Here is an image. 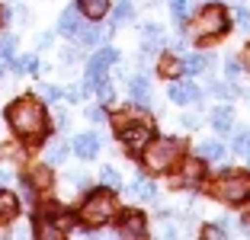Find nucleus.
Returning <instances> with one entry per match:
<instances>
[{"label": "nucleus", "mask_w": 250, "mask_h": 240, "mask_svg": "<svg viewBox=\"0 0 250 240\" xmlns=\"http://www.w3.org/2000/svg\"><path fill=\"white\" fill-rule=\"evenodd\" d=\"M7 122L16 131V138H22L26 144H42L48 135V112L39 100L32 96H20L7 106Z\"/></svg>", "instance_id": "nucleus-1"}, {"label": "nucleus", "mask_w": 250, "mask_h": 240, "mask_svg": "<svg viewBox=\"0 0 250 240\" xmlns=\"http://www.w3.org/2000/svg\"><path fill=\"white\" fill-rule=\"evenodd\" d=\"M77 218L87 227H93V231H100L103 224L116 221L119 218V202H116L109 186H106V189H90L87 199H83V205H81V211H77Z\"/></svg>", "instance_id": "nucleus-2"}, {"label": "nucleus", "mask_w": 250, "mask_h": 240, "mask_svg": "<svg viewBox=\"0 0 250 240\" xmlns=\"http://www.w3.org/2000/svg\"><path fill=\"white\" fill-rule=\"evenodd\" d=\"M183 157V141L177 138H154L141 151V167L147 173H170Z\"/></svg>", "instance_id": "nucleus-3"}, {"label": "nucleus", "mask_w": 250, "mask_h": 240, "mask_svg": "<svg viewBox=\"0 0 250 240\" xmlns=\"http://www.w3.org/2000/svg\"><path fill=\"white\" fill-rule=\"evenodd\" d=\"M228 26H231L228 10L218 7V3H208V7H202V13L192 20V39H196V42H212V39L225 36Z\"/></svg>", "instance_id": "nucleus-4"}, {"label": "nucleus", "mask_w": 250, "mask_h": 240, "mask_svg": "<svg viewBox=\"0 0 250 240\" xmlns=\"http://www.w3.org/2000/svg\"><path fill=\"white\" fill-rule=\"evenodd\" d=\"M119 141H122V147L128 154L141 157V151L154 141V128L147 122H141V119H132V122H122L119 119Z\"/></svg>", "instance_id": "nucleus-5"}, {"label": "nucleus", "mask_w": 250, "mask_h": 240, "mask_svg": "<svg viewBox=\"0 0 250 240\" xmlns=\"http://www.w3.org/2000/svg\"><path fill=\"white\" fill-rule=\"evenodd\" d=\"M215 199L228 205H241L250 199V173H221L215 182Z\"/></svg>", "instance_id": "nucleus-6"}, {"label": "nucleus", "mask_w": 250, "mask_h": 240, "mask_svg": "<svg viewBox=\"0 0 250 240\" xmlns=\"http://www.w3.org/2000/svg\"><path fill=\"white\" fill-rule=\"evenodd\" d=\"M116 61H119V51H116V48H109V45H106V48H100L93 58H90V64H87V77H83V87L93 90L100 80H106V71H109Z\"/></svg>", "instance_id": "nucleus-7"}, {"label": "nucleus", "mask_w": 250, "mask_h": 240, "mask_svg": "<svg viewBox=\"0 0 250 240\" xmlns=\"http://www.w3.org/2000/svg\"><path fill=\"white\" fill-rule=\"evenodd\" d=\"M119 234L122 237H145L147 234V218L141 211H119Z\"/></svg>", "instance_id": "nucleus-8"}, {"label": "nucleus", "mask_w": 250, "mask_h": 240, "mask_svg": "<svg viewBox=\"0 0 250 240\" xmlns=\"http://www.w3.org/2000/svg\"><path fill=\"white\" fill-rule=\"evenodd\" d=\"M100 147H103V141H100V135H93V131L74 135V141H71V151L81 160H93L96 154H100Z\"/></svg>", "instance_id": "nucleus-9"}, {"label": "nucleus", "mask_w": 250, "mask_h": 240, "mask_svg": "<svg viewBox=\"0 0 250 240\" xmlns=\"http://www.w3.org/2000/svg\"><path fill=\"white\" fill-rule=\"evenodd\" d=\"M170 102H177V106H186V102H199L202 100V93H199L196 83H189V80H173L167 90Z\"/></svg>", "instance_id": "nucleus-10"}, {"label": "nucleus", "mask_w": 250, "mask_h": 240, "mask_svg": "<svg viewBox=\"0 0 250 240\" xmlns=\"http://www.w3.org/2000/svg\"><path fill=\"white\" fill-rule=\"evenodd\" d=\"M206 176V167H202V157L199 160H183V167H180V176L173 180V186L186 189V186H199Z\"/></svg>", "instance_id": "nucleus-11"}, {"label": "nucleus", "mask_w": 250, "mask_h": 240, "mask_svg": "<svg viewBox=\"0 0 250 240\" xmlns=\"http://www.w3.org/2000/svg\"><path fill=\"white\" fill-rule=\"evenodd\" d=\"M16 215H20V199L0 186V224H10V221H16Z\"/></svg>", "instance_id": "nucleus-12"}, {"label": "nucleus", "mask_w": 250, "mask_h": 240, "mask_svg": "<svg viewBox=\"0 0 250 240\" xmlns=\"http://www.w3.org/2000/svg\"><path fill=\"white\" fill-rule=\"evenodd\" d=\"M77 7L90 22H103V16L109 13V0H77Z\"/></svg>", "instance_id": "nucleus-13"}, {"label": "nucleus", "mask_w": 250, "mask_h": 240, "mask_svg": "<svg viewBox=\"0 0 250 240\" xmlns=\"http://www.w3.org/2000/svg\"><path fill=\"white\" fill-rule=\"evenodd\" d=\"M58 32H64V36H77L81 32V7H67L64 13H61L58 20Z\"/></svg>", "instance_id": "nucleus-14"}, {"label": "nucleus", "mask_w": 250, "mask_h": 240, "mask_svg": "<svg viewBox=\"0 0 250 240\" xmlns=\"http://www.w3.org/2000/svg\"><path fill=\"white\" fill-rule=\"evenodd\" d=\"M128 93H132V100L138 102V106H151V83H147V77H132L128 80Z\"/></svg>", "instance_id": "nucleus-15"}, {"label": "nucleus", "mask_w": 250, "mask_h": 240, "mask_svg": "<svg viewBox=\"0 0 250 240\" xmlns=\"http://www.w3.org/2000/svg\"><path fill=\"white\" fill-rule=\"evenodd\" d=\"M212 128L218 131V135L234 131V112H231V106H218V109H212Z\"/></svg>", "instance_id": "nucleus-16"}, {"label": "nucleus", "mask_w": 250, "mask_h": 240, "mask_svg": "<svg viewBox=\"0 0 250 240\" xmlns=\"http://www.w3.org/2000/svg\"><path fill=\"white\" fill-rule=\"evenodd\" d=\"M42 218H45V221H52V224H58L64 234L71 231V224H74V215H71L67 208H58V205H48V208L42 211Z\"/></svg>", "instance_id": "nucleus-17"}, {"label": "nucleus", "mask_w": 250, "mask_h": 240, "mask_svg": "<svg viewBox=\"0 0 250 240\" xmlns=\"http://www.w3.org/2000/svg\"><path fill=\"white\" fill-rule=\"evenodd\" d=\"M103 36L106 32L100 29V22H93V26H81V32H77V42H81V48H93V45H100L103 42Z\"/></svg>", "instance_id": "nucleus-18"}, {"label": "nucleus", "mask_w": 250, "mask_h": 240, "mask_svg": "<svg viewBox=\"0 0 250 240\" xmlns=\"http://www.w3.org/2000/svg\"><path fill=\"white\" fill-rule=\"evenodd\" d=\"M132 192L138 199H145V202H154V199H157V186L147 180V176H138V180L132 182Z\"/></svg>", "instance_id": "nucleus-19"}, {"label": "nucleus", "mask_w": 250, "mask_h": 240, "mask_svg": "<svg viewBox=\"0 0 250 240\" xmlns=\"http://www.w3.org/2000/svg\"><path fill=\"white\" fill-rule=\"evenodd\" d=\"M208 64H212L208 55H186L183 58V74H202V71H208Z\"/></svg>", "instance_id": "nucleus-20"}, {"label": "nucleus", "mask_w": 250, "mask_h": 240, "mask_svg": "<svg viewBox=\"0 0 250 240\" xmlns=\"http://www.w3.org/2000/svg\"><path fill=\"white\" fill-rule=\"evenodd\" d=\"M221 154H225V144L215 141V138H208V141L199 144V157H202V160H221Z\"/></svg>", "instance_id": "nucleus-21"}, {"label": "nucleus", "mask_w": 250, "mask_h": 240, "mask_svg": "<svg viewBox=\"0 0 250 240\" xmlns=\"http://www.w3.org/2000/svg\"><path fill=\"white\" fill-rule=\"evenodd\" d=\"M29 180H32V186L36 189H52V170L48 167H32V173H29Z\"/></svg>", "instance_id": "nucleus-22"}, {"label": "nucleus", "mask_w": 250, "mask_h": 240, "mask_svg": "<svg viewBox=\"0 0 250 240\" xmlns=\"http://www.w3.org/2000/svg\"><path fill=\"white\" fill-rule=\"evenodd\" d=\"M13 71L16 74H39V58L36 55H20V58H13Z\"/></svg>", "instance_id": "nucleus-23"}, {"label": "nucleus", "mask_w": 250, "mask_h": 240, "mask_svg": "<svg viewBox=\"0 0 250 240\" xmlns=\"http://www.w3.org/2000/svg\"><path fill=\"white\" fill-rule=\"evenodd\" d=\"M157 71H161L164 77H170V80H173L180 71H183V61H180L177 55H164V58H161V67H157Z\"/></svg>", "instance_id": "nucleus-24"}, {"label": "nucleus", "mask_w": 250, "mask_h": 240, "mask_svg": "<svg viewBox=\"0 0 250 240\" xmlns=\"http://www.w3.org/2000/svg\"><path fill=\"white\" fill-rule=\"evenodd\" d=\"M67 151H71V144H64V141H52V144L45 147V160H48V163H61V160L67 157Z\"/></svg>", "instance_id": "nucleus-25"}, {"label": "nucleus", "mask_w": 250, "mask_h": 240, "mask_svg": "<svg viewBox=\"0 0 250 240\" xmlns=\"http://www.w3.org/2000/svg\"><path fill=\"white\" fill-rule=\"evenodd\" d=\"M132 13H135L132 0H119L116 10H112V26H122V22H128V20H132Z\"/></svg>", "instance_id": "nucleus-26"}, {"label": "nucleus", "mask_w": 250, "mask_h": 240, "mask_svg": "<svg viewBox=\"0 0 250 240\" xmlns=\"http://www.w3.org/2000/svg\"><path fill=\"white\" fill-rule=\"evenodd\" d=\"M36 234H39V237H42V240H61V237H64V231H61L58 224H52V221H45V218L39 221Z\"/></svg>", "instance_id": "nucleus-27"}, {"label": "nucleus", "mask_w": 250, "mask_h": 240, "mask_svg": "<svg viewBox=\"0 0 250 240\" xmlns=\"http://www.w3.org/2000/svg\"><path fill=\"white\" fill-rule=\"evenodd\" d=\"M141 36H145V45H141L145 51H151V48H157V45H161V29H157L154 22L141 26Z\"/></svg>", "instance_id": "nucleus-28"}, {"label": "nucleus", "mask_w": 250, "mask_h": 240, "mask_svg": "<svg viewBox=\"0 0 250 240\" xmlns=\"http://www.w3.org/2000/svg\"><path fill=\"white\" fill-rule=\"evenodd\" d=\"M93 93H96V100L103 102V106H106V102H112V100H116V87H112L109 80H100V83L93 87Z\"/></svg>", "instance_id": "nucleus-29"}, {"label": "nucleus", "mask_w": 250, "mask_h": 240, "mask_svg": "<svg viewBox=\"0 0 250 240\" xmlns=\"http://www.w3.org/2000/svg\"><path fill=\"white\" fill-rule=\"evenodd\" d=\"M170 13H173V22H186L189 20V0H170Z\"/></svg>", "instance_id": "nucleus-30"}, {"label": "nucleus", "mask_w": 250, "mask_h": 240, "mask_svg": "<svg viewBox=\"0 0 250 240\" xmlns=\"http://www.w3.org/2000/svg\"><path fill=\"white\" fill-rule=\"evenodd\" d=\"M100 180H103V186H109V189H119V186H122V176H119L116 167H103L100 170Z\"/></svg>", "instance_id": "nucleus-31"}, {"label": "nucleus", "mask_w": 250, "mask_h": 240, "mask_svg": "<svg viewBox=\"0 0 250 240\" xmlns=\"http://www.w3.org/2000/svg\"><path fill=\"white\" fill-rule=\"evenodd\" d=\"M13 48H16V39L13 36H0V64L13 58Z\"/></svg>", "instance_id": "nucleus-32"}, {"label": "nucleus", "mask_w": 250, "mask_h": 240, "mask_svg": "<svg viewBox=\"0 0 250 240\" xmlns=\"http://www.w3.org/2000/svg\"><path fill=\"white\" fill-rule=\"evenodd\" d=\"M212 93L221 96V100H231V96H237V87H234V83H215Z\"/></svg>", "instance_id": "nucleus-33"}, {"label": "nucleus", "mask_w": 250, "mask_h": 240, "mask_svg": "<svg viewBox=\"0 0 250 240\" xmlns=\"http://www.w3.org/2000/svg\"><path fill=\"white\" fill-rule=\"evenodd\" d=\"M231 147H234L237 154H244V151L250 147V131H247V128H244V131H237V135H234V144H231Z\"/></svg>", "instance_id": "nucleus-34"}, {"label": "nucleus", "mask_w": 250, "mask_h": 240, "mask_svg": "<svg viewBox=\"0 0 250 240\" xmlns=\"http://www.w3.org/2000/svg\"><path fill=\"white\" fill-rule=\"evenodd\" d=\"M39 93H42V100H48V102H55L61 96V90L55 87V83H42V87H39Z\"/></svg>", "instance_id": "nucleus-35"}, {"label": "nucleus", "mask_w": 250, "mask_h": 240, "mask_svg": "<svg viewBox=\"0 0 250 240\" xmlns=\"http://www.w3.org/2000/svg\"><path fill=\"white\" fill-rule=\"evenodd\" d=\"M87 119H90V122H106V109H103V102H100V106H90V109H87Z\"/></svg>", "instance_id": "nucleus-36"}, {"label": "nucleus", "mask_w": 250, "mask_h": 240, "mask_svg": "<svg viewBox=\"0 0 250 240\" xmlns=\"http://www.w3.org/2000/svg\"><path fill=\"white\" fill-rule=\"evenodd\" d=\"M225 234H228V231H225L221 224H206V227H202V237H225Z\"/></svg>", "instance_id": "nucleus-37"}, {"label": "nucleus", "mask_w": 250, "mask_h": 240, "mask_svg": "<svg viewBox=\"0 0 250 240\" xmlns=\"http://www.w3.org/2000/svg\"><path fill=\"white\" fill-rule=\"evenodd\" d=\"M231 16H234V20L241 22V26H247V22H250V13H247V10H244V7H237V10H234V13H231Z\"/></svg>", "instance_id": "nucleus-38"}, {"label": "nucleus", "mask_w": 250, "mask_h": 240, "mask_svg": "<svg viewBox=\"0 0 250 240\" xmlns=\"http://www.w3.org/2000/svg\"><path fill=\"white\" fill-rule=\"evenodd\" d=\"M64 96H67L71 102H81V96H83V93H81V87H67V90H64Z\"/></svg>", "instance_id": "nucleus-39"}, {"label": "nucleus", "mask_w": 250, "mask_h": 240, "mask_svg": "<svg viewBox=\"0 0 250 240\" xmlns=\"http://www.w3.org/2000/svg\"><path fill=\"white\" fill-rule=\"evenodd\" d=\"M225 74H228V77H237V74H241V61H228Z\"/></svg>", "instance_id": "nucleus-40"}, {"label": "nucleus", "mask_w": 250, "mask_h": 240, "mask_svg": "<svg viewBox=\"0 0 250 240\" xmlns=\"http://www.w3.org/2000/svg\"><path fill=\"white\" fill-rule=\"evenodd\" d=\"M48 45H52V32H42L39 36V48H48Z\"/></svg>", "instance_id": "nucleus-41"}, {"label": "nucleus", "mask_w": 250, "mask_h": 240, "mask_svg": "<svg viewBox=\"0 0 250 240\" xmlns=\"http://www.w3.org/2000/svg\"><path fill=\"white\" fill-rule=\"evenodd\" d=\"M183 125H186V128H196L199 122H196V116H183Z\"/></svg>", "instance_id": "nucleus-42"}, {"label": "nucleus", "mask_w": 250, "mask_h": 240, "mask_svg": "<svg viewBox=\"0 0 250 240\" xmlns=\"http://www.w3.org/2000/svg\"><path fill=\"white\" fill-rule=\"evenodd\" d=\"M7 20H10V10H7V7H0V26H3Z\"/></svg>", "instance_id": "nucleus-43"}, {"label": "nucleus", "mask_w": 250, "mask_h": 240, "mask_svg": "<svg viewBox=\"0 0 250 240\" xmlns=\"http://www.w3.org/2000/svg\"><path fill=\"white\" fill-rule=\"evenodd\" d=\"M244 64L250 67V45H247V48H244Z\"/></svg>", "instance_id": "nucleus-44"}, {"label": "nucleus", "mask_w": 250, "mask_h": 240, "mask_svg": "<svg viewBox=\"0 0 250 240\" xmlns=\"http://www.w3.org/2000/svg\"><path fill=\"white\" fill-rule=\"evenodd\" d=\"M7 180H10V176H7V170L0 167V186H3V182H7Z\"/></svg>", "instance_id": "nucleus-45"}, {"label": "nucleus", "mask_w": 250, "mask_h": 240, "mask_svg": "<svg viewBox=\"0 0 250 240\" xmlns=\"http://www.w3.org/2000/svg\"><path fill=\"white\" fill-rule=\"evenodd\" d=\"M244 154H247V157H250V147H247V151H244Z\"/></svg>", "instance_id": "nucleus-46"}, {"label": "nucleus", "mask_w": 250, "mask_h": 240, "mask_svg": "<svg viewBox=\"0 0 250 240\" xmlns=\"http://www.w3.org/2000/svg\"><path fill=\"white\" fill-rule=\"evenodd\" d=\"M208 3H218V0H208Z\"/></svg>", "instance_id": "nucleus-47"}, {"label": "nucleus", "mask_w": 250, "mask_h": 240, "mask_svg": "<svg viewBox=\"0 0 250 240\" xmlns=\"http://www.w3.org/2000/svg\"><path fill=\"white\" fill-rule=\"evenodd\" d=\"M0 77H3V67H0Z\"/></svg>", "instance_id": "nucleus-48"}, {"label": "nucleus", "mask_w": 250, "mask_h": 240, "mask_svg": "<svg viewBox=\"0 0 250 240\" xmlns=\"http://www.w3.org/2000/svg\"><path fill=\"white\" fill-rule=\"evenodd\" d=\"M247 29H250V22H247Z\"/></svg>", "instance_id": "nucleus-49"}]
</instances>
